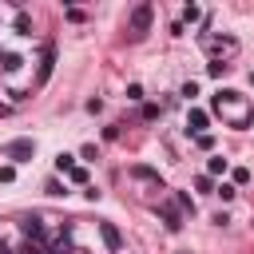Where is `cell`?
Wrapping results in <instances>:
<instances>
[{
  "label": "cell",
  "mask_w": 254,
  "mask_h": 254,
  "mask_svg": "<svg viewBox=\"0 0 254 254\" xmlns=\"http://www.w3.org/2000/svg\"><path fill=\"white\" fill-rule=\"evenodd\" d=\"M56 167H60V171H67V175L75 171V163H71V155H56Z\"/></svg>",
  "instance_id": "obj_12"
},
{
  "label": "cell",
  "mask_w": 254,
  "mask_h": 254,
  "mask_svg": "<svg viewBox=\"0 0 254 254\" xmlns=\"http://www.w3.org/2000/svg\"><path fill=\"white\" fill-rule=\"evenodd\" d=\"M99 230H103V242H107V246L115 250V246H119V230H115L111 222H99Z\"/></svg>",
  "instance_id": "obj_7"
},
{
  "label": "cell",
  "mask_w": 254,
  "mask_h": 254,
  "mask_svg": "<svg viewBox=\"0 0 254 254\" xmlns=\"http://www.w3.org/2000/svg\"><path fill=\"white\" fill-rule=\"evenodd\" d=\"M16 32H20V36H28V32H32V20H28V12H16Z\"/></svg>",
  "instance_id": "obj_9"
},
{
  "label": "cell",
  "mask_w": 254,
  "mask_h": 254,
  "mask_svg": "<svg viewBox=\"0 0 254 254\" xmlns=\"http://www.w3.org/2000/svg\"><path fill=\"white\" fill-rule=\"evenodd\" d=\"M206 52L214 56V64H226L230 56H238V40L234 36H214V40H206Z\"/></svg>",
  "instance_id": "obj_2"
},
{
  "label": "cell",
  "mask_w": 254,
  "mask_h": 254,
  "mask_svg": "<svg viewBox=\"0 0 254 254\" xmlns=\"http://www.w3.org/2000/svg\"><path fill=\"white\" fill-rule=\"evenodd\" d=\"M226 67H230V64H214V60H210V64H206V71H210V75H222V71H226Z\"/></svg>",
  "instance_id": "obj_13"
},
{
  "label": "cell",
  "mask_w": 254,
  "mask_h": 254,
  "mask_svg": "<svg viewBox=\"0 0 254 254\" xmlns=\"http://www.w3.org/2000/svg\"><path fill=\"white\" fill-rule=\"evenodd\" d=\"M210 111L222 115V123H230V127H250V119H254V103L234 87H218L210 95Z\"/></svg>",
  "instance_id": "obj_1"
},
{
  "label": "cell",
  "mask_w": 254,
  "mask_h": 254,
  "mask_svg": "<svg viewBox=\"0 0 254 254\" xmlns=\"http://www.w3.org/2000/svg\"><path fill=\"white\" fill-rule=\"evenodd\" d=\"M52 254H75V246H71L67 230H64V238H60V242H52Z\"/></svg>",
  "instance_id": "obj_8"
},
{
  "label": "cell",
  "mask_w": 254,
  "mask_h": 254,
  "mask_svg": "<svg viewBox=\"0 0 254 254\" xmlns=\"http://www.w3.org/2000/svg\"><path fill=\"white\" fill-rule=\"evenodd\" d=\"M206 171H210V175H226V159H222V155H214V159L206 163Z\"/></svg>",
  "instance_id": "obj_10"
},
{
  "label": "cell",
  "mask_w": 254,
  "mask_h": 254,
  "mask_svg": "<svg viewBox=\"0 0 254 254\" xmlns=\"http://www.w3.org/2000/svg\"><path fill=\"white\" fill-rule=\"evenodd\" d=\"M163 218H167V226H171V230H179V226H183V222H179V210H175V206H163Z\"/></svg>",
  "instance_id": "obj_11"
},
{
  "label": "cell",
  "mask_w": 254,
  "mask_h": 254,
  "mask_svg": "<svg viewBox=\"0 0 254 254\" xmlns=\"http://www.w3.org/2000/svg\"><path fill=\"white\" fill-rule=\"evenodd\" d=\"M206 123H210V115H206L202 107H190V115H187V131H190L194 139H202V135H206Z\"/></svg>",
  "instance_id": "obj_4"
},
{
  "label": "cell",
  "mask_w": 254,
  "mask_h": 254,
  "mask_svg": "<svg viewBox=\"0 0 254 254\" xmlns=\"http://www.w3.org/2000/svg\"><path fill=\"white\" fill-rule=\"evenodd\" d=\"M20 230H24V238H28V242L44 238V226H40V218H24V222H20Z\"/></svg>",
  "instance_id": "obj_6"
},
{
  "label": "cell",
  "mask_w": 254,
  "mask_h": 254,
  "mask_svg": "<svg viewBox=\"0 0 254 254\" xmlns=\"http://www.w3.org/2000/svg\"><path fill=\"white\" fill-rule=\"evenodd\" d=\"M147 24H151V4H139V8L131 12V40H139V36L147 32Z\"/></svg>",
  "instance_id": "obj_3"
},
{
  "label": "cell",
  "mask_w": 254,
  "mask_h": 254,
  "mask_svg": "<svg viewBox=\"0 0 254 254\" xmlns=\"http://www.w3.org/2000/svg\"><path fill=\"white\" fill-rule=\"evenodd\" d=\"M32 151H36V147H32V139H12V143L4 147V155H8V159H16V163H24Z\"/></svg>",
  "instance_id": "obj_5"
},
{
  "label": "cell",
  "mask_w": 254,
  "mask_h": 254,
  "mask_svg": "<svg viewBox=\"0 0 254 254\" xmlns=\"http://www.w3.org/2000/svg\"><path fill=\"white\" fill-rule=\"evenodd\" d=\"M183 95H187V99H194V95H198V83H194V79H190V83H183Z\"/></svg>",
  "instance_id": "obj_14"
},
{
  "label": "cell",
  "mask_w": 254,
  "mask_h": 254,
  "mask_svg": "<svg viewBox=\"0 0 254 254\" xmlns=\"http://www.w3.org/2000/svg\"><path fill=\"white\" fill-rule=\"evenodd\" d=\"M75 254H87V250H75Z\"/></svg>",
  "instance_id": "obj_15"
}]
</instances>
